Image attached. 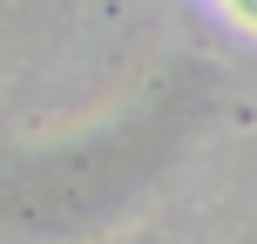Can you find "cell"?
<instances>
[{"instance_id":"1","label":"cell","mask_w":257,"mask_h":244,"mask_svg":"<svg viewBox=\"0 0 257 244\" xmlns=\"http://www.w3.org/2000/svg\"><path fill=\"white\" fill-rule=\"evenodd\" d=\"M230 14H237V21H250V27H257V0H237Z\"/></svg>"}]
</instances>
